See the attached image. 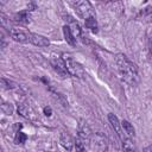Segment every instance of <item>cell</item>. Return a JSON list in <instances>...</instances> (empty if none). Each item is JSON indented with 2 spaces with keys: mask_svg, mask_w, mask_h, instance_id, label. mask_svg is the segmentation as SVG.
<instances>
[{
  "mask_svg": "<svg viewBox=\"0 0 152 152\" xmlns=\"http://www.w3.org/2000/svg\"><path fill=\"white\" fill-rule=\"evenodd\" d=\"M115 64H116L118 74L125 83L134 87L140 82V77H139L137 66L125 55L118 53L115 56Z\"/></svg>",
  "mask_w": 152,
  "mask_h": 152,
  "instance_id": "obj_1",
  "label": "cell"
},
{
  "mask_svg": "<svg viewBox=\"0 0 152 152\" xmlns=\"http://www.w3.org/2000/svg\"><path fill=\"white\" fill-rule=\"evenodd\" d=\"M62 58H63V61L65 63L66 70L69 72V76H74V77H78V78H82L84 76L83 66L78 62H76L69 53H63Z\"/></svg>",
  "mask_w": 152,
  "mask_h": 152,
  "instance_id": "obj_2",
  "label": "cell"
},
{
  "mask_svg": "<svg viewBox=\"0 0 152 152\" xmlns=\"http://www.w3.org/2000/svg\"><path fill=\"white\" fill-rule=\"evenodd\" d=\"M18 114L23 118H25L26 120L33 122V124H37L39 122V118H38V114L37 112L32 108V106H30L28 103H25V102H21L18 104Z\"/></svg>",
  "mask_w": 152,
  "mask_h": 152,
  "instance_id": "obj_3",
  "label": "cell"
},
{
  "mask_svg": "<svg viewBox=\"0 0 152 152\" xmlns=\"http://www.w3.org/2000/svg\"><path fill=\"white\" fill-rule=\"evenodd\" d=\"M75 6V11L76 13L82 18V19H88V18H91V17H95V12H94V8L91 6V4L89 1H77L74 4Z\"/></svg>",
  "mask_w": 152,
  "mask_h": 152,
  "instance_id": "obj_4",
  "label": "cell"
},
{
  "mask_svg": "<svg viewBox=\"0 0 152 152\" xmlns=\"http://www.w3.org/2000/svg\"><path fill=\"white\" fill-rule=\"evenodd\" d=\"M51 65H52V68L55 69V71L59 76H62V77L69 76V72L66 70V66H65V63H64L63 58H61V57H52L51 58Z\"/></svg>",
  "mask_w": 152,
  "mask_h": 152,
  "instance_id": "obj_5",
  "label": "cell"
},
{
  "mask_svg": "<svg viewBox=\"0 0 152 152\" xmlns=\"http://www.w3.org/2000/svg\"><path fill=\"white\" fill-rule=\"evenodd\" d=\"M77 132H78V137L81 140L83 141H89L91 135H93V132L89 127V125L87 122H84L83 120L80 121L78 126H77Z\"/></svg>",
  "mask_w": 152,
  "mask_h": 152,
  "instance_id": "obj_6",
  "label": "cell"
},
{
  "mask_svg": "<svg viewBox=\"0 0 152 152\" xmlns=\"http://www.w3.org/2000/svg\"><path fill=\"white\" fill-rule=\"evenodd\" d=\"M28 42L38 48H46L50 45V40L38 33H28Z\"/></svg>",
  "mask_w": 152,
  "mask_h": 152,
  "instance_id": "obj_7",
  "label": "cell"
},
{
  "mask_svg": "<svg viewBox=\"0 0 152 152\" xmlns=\"http://www.w3.org/2000/svg\"><path fill=\"white\" fill-rule=\"evenodd\" d=\"M108 121H109L112 128L116 132V134L119 135V138H120L121 141H122L126 137H124V131H122V127H121V122L119 121L118 116H116L115 114H113V113H109V114H108Z\"/></svg>",
  "mask_w": 152,
  "mask_h": 152,
  "instance_id": "obj_8",
  "label": "cell"
},
{
  "mask_svg": "<svg viewBox=\"0 0 152 152\" xmlns=\"http://www.w3.org/2000/svg\"><path fill=\"white\" fill-rule=\"evenodd\" d=\"M8 33H10V36H11V38H12L13 40L18 42V43H26V42H28V34L25 33L24 31L19 30V28L12 27V28L8 31Z\"/></svg>",
  "mask_w": 152,
  "mask_h": 152,
  "instance_id": "obj_9",
  "label": "cell"
},
{
  "mask_svg": "<svg viewBox=\"0 0 152 152\" xmlns=\"http://www.w3.org/2000/svg\"><path fill=\"white\" fill-rule=\"evenodd\" d=\"M59 142H61V145H62L68 152H70V151L72 150V147L75 146V141L72 140L71 135L68 134V133H65V132H63V133L61 134V137H59Z\"/></svg>",
  "mask_w": 152,
  "mask_h": 152,
  "instance_id": "obj_10",
  "label": "cell"
},
{
  "mask_svg": "<svg viewBox=\"0 0 152 152\" xmlns=\"http://www.w3.org/2000/svg\"><path fill=\"white\" fill-rule=\"evenodd\" d=\"M95 145H96V146H97L100 150H102V151L107 150V146H108V140H107L106 135H104V134H102L101 132L95 133Z\"/></svg>",
  "mask_w": 152,
  "mask_h": 152,
  "instance_id": "obj_11",
  "label": "cell"
},
{
  "mask_svg": "<svg viewBox=\"0 0 152 152\" xmlns=\"http://www.w3.org/2000/svg\"><path fill=\"white\" fill-rule=\"evenodd\" d=\"M63 34H64L65 42H66L69 45H71V46H75V45H76V38H75V36L72 34L70 26H68V25L63 26Z\"/></svg>",
  "mask_w": 152,
  "mask_h": 152,
  "instance_id": "obj_12",
  "label": "cell"
},
{
  "mask_svg": "<svg viewBox=\"0 0 152 152\" xmlns=\"http://www.w3.org/2000/svg\"><path fill=\"white\" fill-rule=\"evenodd\" d=\"M84 25L87 28H89L93 33H96L99 31V25H97V21H96V18L95 17H91V18H88L84 20Z\"/></svg>",
  "mask_w": 152,
  "mask_h": 152,
  "instance_id": "obj_13",
  "label": "cell"
},
{
  "mask_svg": "<svg viewBox=\"0 0 152 152\" xmlns=\"http://www.w3.org/2000/svg\"><path fill=\"white\" fill-rule=\"evenodd\" d=\"M121 127H122V129L125 131V133H126L128 137H134V134H135V129H134L133 125H132L129 121H127V120H122V121H121Z\"/></svg>",
  "mask_w": 152,
  "mask_h": 152,
  "instance_id": "obj_14",
  "label": "cell"
},
{
  "mask_svg": "<svg viewBox=\"0 0 152 152\" xmlns=\"http://www.w3.org/2000/svg\"><path fill=\"white\" fill-rule=\"evenodd\" d=\"M122 147L125 152H137L135 151V146L133 144V141L129 138H125L122 140Z\"/></svg>",
  "mask_w": 152,
  "mask_h": 152,
  "instance_id": "obj_15",
  "label": "cell"
},
{
  "mask_svg": "<svg viewBox=\"0 0 152 152\" xmlns=\"http://www.w3.org/2000/svg\"><path fill=\"white\" fill-rule=\"evenodd\" d=\"M14 19H15L17 23H20V24H27V23H30V15L27 14V12L17 13L14 15Z\"/></svg>",
  "mask_w": 152,
  "mask_h": 152,
  "instance_id": "obj_16",
  "label": "cell"
},
{
  "mask_svg": "<svg viewBox=\"0 0 152 152\" xmlns=\"http://www.w3.org/2000/svg\"><path fill=\"white\" fill-rule=\"evenodd\" d=\"M0 108H1V112L4 114H6V115H12L13 114V110H14L13 109V106L11 103H8V102H5V101L1 102Z\"/></svg>",
  "mask_w": 152,
  "mask_h": 152,
  "instance_id": "obj_17",
  "label": "cell"
},
{
  "mask_svg": "<svg viewBox=\"0 0 152 152\" xmlns=\"http://www.w3.org/2000/svg\"><path fill=\"white\" fill-rule=\"evenodd\" d=\"M26 140H27V135L25 133L19 132V131L15 133V135H14V142L17 145H23V144L26 142Z\"/></svg>",
  "mask_w": 152,
  "mask_h": 152,
  "instance_id": "obj_18",
  "label": "cell"
},
{
  "mask_svg": "<svg viewBox=\"0 0 152 152\" xmlns=\"http://www.w3.org/2000/svg\"><path fill=\"white\" fill-rule=\"evenodd\" d=\"M70 28H71V32H72V34L75 36V38H77V37H80V36L82 34V28H81V26H80L77 23L71 21Z\"/></svg>",
  "mask_w": 152,
  "mask_h": 152,
  "instance_id": "obj_19",
  "label": "cell"
},
{
  "mask_svg": "<svg viewBox=\"0 0 152 152\" xmlns=\"http://www.w3.org/2000/svg\"><path fill=\"white\" fill-rule=\"evenodd\" d=\"M1 84H2V88H5V89H14L17 87V84L14 82H12L10 80H6L4 77L1 78Z\"/></svg>",
  "mask_w": 152,
  "mask_h": 152,
  "instance_id": "obj_20",
  "label": "cell"
},
{
  "mask_svg": "<svg viewBox=\"0 0 152 152\" xmlns=\"http://www.w3.org/2000/svg\"><path fill=\"white\" fill-rule=\"evenodd\" d=\"M140 15H142L144 18H147V19H152V6H148V7L144 8L140 12Z\"/></svg>",
  "mask_w": 152,
  "mask_h": 152,
  "instance_id": "obj_21",
  "label": "cell"
},
{
  "mask_svg": "<svg viewBox=\"0 0 152 152\" xmlns=\"http://www.w3.org/2000/svg\"><path fill=\"white\" fill-rule=\"evenodd\" d=\"M75 148H76V152H87L86 151V146L83 145L81 139H77L75 141Z\"/></svg>",
  "mask_w": 152,
  "mask_h": 152,
  "instance_id": "obj_22",
  "label": "cell"
},
{
  "mask_svg": "<svg viewBox=\"0 0 152 152\" xmlns=\"http://www.w3.org/2000/svg\"><path fill=\"white\" fill-rule=\"evenodd\" d=\"M43 112H44V114H45L46 116H51V114H52V109H51V107H49V106H45V107L43 108Z\"/></svg>",
  "mask_w": 152,
  "mask_h": 152,
  "instance_id": "obj_23",
  "label": "cell"
},
{
  "mask_svg": "<svg viewBox=\"0 0 152 152\" xmlns=\"http://www.w3.org/2000/svg\"><path fill=\"white\" fill-rule=\"evenodd\" d=\"M142 152H152V144H150L148 146H146V147L142 150Z\"/></svg>",
  "mask_w": 152,
  "mask_h": 152,
  "instance_id": "obj_24",
  "label": "cell"
}]
</instances>
